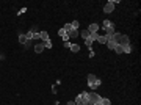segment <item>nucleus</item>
I'll return each mask as SVG.
<instances>
[{
	"label": "nucleus",
	"mask_w": 141,
	"mask_h": 105,
	"mask_svg": "<svg viewBox=\"0 0 141 105\" xmlns=\"http://www.w3.org/2000/svg\"><path fill=\"white\" fill-rule=\"evenodd\" d=\"M102 30H105V31H107V36H108V38H111L114 33H116V31H114V24H113V22H110L108 19H105V20H104Z\"/></svg>",
	"instance_id": "1"
},
{
	"label": "nucleus",
	"mask_w": 141,
	"mask_h": 105,
	"mask_svg": "<svg viewBox=\"0 0 141 105\" xmlns=\"http://www.w3.org/2000/svg\"><path fill=\"white\" fill-rule=\"evenodd\" d=\"M100 99H102V97H100L97 93H88V100H89L93 105L97 104V102H100Z\"/></svg>",
	"instance_id": "2"
},
{
	"label": "nucleus",
	"mask_w": 141,
	"mask_h": 105,
	"mask_svg": "<svg viewBox=\"0 0 141 105\" xmlns=\"http://www.w3.org/2000/svg\"><path fill=\"white\" fill-rule=\"evenodd\" d=\"M113 10H114V3L111 2V0H110L108 3H107V5L104 6V13H107V14H110V13H113Z\"/></svg>",
	"instance_id": "3"
},
{
	"label": "nucleus",
	"mask_w": 141,
	"mask_h": 105,
	"mask_svg": "<svg viewBox=\"0 0 141 105\" xmlns=\"http://www.w3.org/2000/svg\"><path fill=\"white\" fill-rule=\"evenodd\" d=\"M19 43L24 44L25 47H28V45H30V41L27 39V36H25V35H19Z\"/></svg>",
	"instance_id": "4"
},
{
	"label": "nucleus",
	"mask_w": 141,
	"mask_h": 105,
	"mask_svg": "<svg viewBox=\"0 0 141 105\" xmlns=\"http://www.w3.org/2000/svg\"><path fill=\"white\" fill-rule=\"evenodd\" d=\"M86 30H88L89 33H99V25H97V24H91Z\"/></svg>",
	"instance_id": "5"
},
{
	"label": "nucleus",
	"mask_w": 141,
	"mask_h": 105,
	"mask_svg": "<svg viewBox=\"0 0 141 105\" xmlns=\"http://www.w3.org/2000/svg\"><path fill=\"white\" fill-rule=\"evenodd\" d=\"M119 44H121V45H127V44H130V38L127 36V35H122V36H121V41H119Z\"/></svg>",
	"instance_id": "6"
},
{
	"label": "nucleus",
	"mask_w": 141,
	"mask_h": 105,
	"mask_svg": "<svg viewBox=\"0 0 141 105\" xmlns=\"http://www.w3.org/2000/svg\"><path fill=\"white\" fill-rule=\"evenodd\" d=\"M121 36H122L121 33H114V35H113L111 38H110V39H111L114 44H119V41H121Z\"/></svg>",
	"instance_id": "7"
},
{
	"label": "nucleus",
	"mask_w": 141,
	"mask_h": 105,
	"mask_svg": "<svg viewBox=\"0 0 141 105\" xmlns=\"http://www.w3.org/2000/svg\"><path fill=\"white\" fill-rule=\"evenodd\" d=\"M39 39L42 41V43L49 41V33H47V31H39Z\"/></svg>",
	"instance_id": "8"
},
{
	"label": "nucleus",
	"mask_w": 141,
	"mask_h": 105,
	"mask_svg": "<svg viewBox=\"0 0 141 105\" xmlns=\"http://www.w3.org/2000/svg\"><path fill=\"white\" fill-rule=\"evenodd\" d=\"M110 38L107 36V35H99V38H97V43H100V44H107V41H108Z\"/></svg>",
	"instance_id": "9"
},
{
	"label": "nucleus",
	"mask_w": 141,
	"mask_h": 105,
	"mask_svg": "<svg viewBox=\"0 0 141 105\" xmlns=\"http://www.w3.org/2000/svg\"><path fill=\"white\" fill-rule=\"evenodd\" d=\"M100 80H99V78H97V80L96 82H93V83H88V85H89V88H91V90H97V88H99L100 86Z\"/></svg>",
	"instance_id": "10"
},
{
	"label": "nucleus",
	"mask_w": 141,
	"mask_h": 105,
	"mask_svg": "<svg viewBox=\"0 0 141 105\" xmlns=\"http://www.w3.org/2000/svg\"><path fill=\"white\" fill-rule=\"evenodd\" d=\"M42 50H44V44H42V43H38V44L35 45V52H36V53H41Z\"/></svg>",
	"instance_id": "11"
},
{
	"label": "nucleus",
	"mask_w": 141,
	"mask_h": 105,
	"mask_svg": "<svg viewBox=\"0 0 141 105\" xmlns=\"http://www.w3.org/2000/svg\"><path fill=\"white\" fill-rule=\"evenodd\" d=\"M86 80H88V83H93V82H96V80H97V77H96L94 74H88Z\"/></svg>",
	"instance_id": "12"
},
{
	"label": "nucleus",
	"mask_w": 141,
	"mask_h": 105,
	"mask_svg": "<svg viewBox=\"0 0 141 105\" xmlns=\"http://www.w3.org/2000/svg\"><path fill=\"white\" fill-rule=\"evenodd\" d=\"M122 52H124V53H130V52H132V45H130V44L122 45Z\"/></svg>",
	"instance_id": "13"
},
{
	"label": "nucleus",
	"mask_w": 141,
	"mask_h": 105,
	"mask_svg": "<svg viewBox=\"0 0 141 105\" xmlns=\"http://www.w3.org/2000/svg\"><path fill=\"white\" fill-rule=\"evenodd\" d=\"M67 36H69V38H77V36H78V31L72 28V30H71L69 33H67Z\"/></svg>",
	"instance_id": "14"
},
{
	"label": "nucleus",
	"mask_w": 141,
	"mask_h": 105,
	"mask_svg": "<svg viewBox=\"0 0 141 105\" xmlns=\"http://www.w3.org/2000/svg\"><path fill=\"white\" fill-rule=\"evenodd\" d=\"M107 45H108V49H110V50H113L114 47H116V44H114L111 39H108V41H107Z\"/></svg>",
	"instance_id": "15"
},
{
	"label": "nucleus",
	"mask_w": 141,
	"mask_h": 105,
	"mask_svg": "<svg viewBox=\"0 0 141 105\" xmlns=\"http://www.w3.org/2000/svg\"><path fill=\"white\" fill-rule=\"evenodd\" d=\"M113 50H114L116 53H124V52H122V45H121V44H116V47H114Z\"/></svg>",
	"instance_id": "16"
},
{
	"label": "nucleus",
	"mask_w": 141,
	"mask_h": 105,
	"mask_svg": "<svg viewBox=\"0 0 141 105\" xmlns=\"http://www.w3.org/2000/svg\"><path fill=\"white\" fill-rule=\"evenodd\" d=\"M97 38H99V33H91V35H89V39H91L93 43H94V41H97Z\"/></svg>",
	"instance_id": "17"
},
{
	"label": "nucleus",
	"mask_w": 141,
	"mask_h": 105,
	"mask_svg": "<svg viewBox=\"0 0 141 105\" xmlns=\"http://www.w3.org/2000/svg\"><path fill=\"white\" fill-rule=\"evenodd\" d=\"M71 50H72V52H78V50H80V45H78V44H71Z\"/></svg>",
	"instance_id": "18"
},
{
	"label": "nucleus",
	"mask_w": 141,
	"mask_h": 105,
	"mask_svg": "<svg viewBox=\"0 0 141 105\" xmlns=\"http://www.w3.org/2000/svg\"><path fill=\"white\" fill-rule=\"evenodd\" d=\"M80 35H82V38H83V39H86V38H89V35H91V33H89L88 30H83L82 33H80Z\"/></svg>",
	"instance_id": "19"
},
{
	"label": "nucleus",
	"mask_w": 141,
	"mask_h": 105,
	"mask_svg": "<svg viewBox=\"0 0 141 105\" xmlns=\"http://www.w3.org/2000/svg\"><path fill=\"white\" fill-rule=\"evenodd\" d=\"M63 30H64L66 33H69V31L72 30V25H71V24H66V25H64V27H63Z\"/></svg>",
	"instance_id": "20"
},
{
	"label": "nucleus",
	"mask_w": 141,
	"mask_h": 105,
	"mask_svg": "<svg viewBox=\"0 0 141 105\" xmlns=\"http://www.w3.org/2000/svg\"><path fill=\"white\" fill-rule=\"evenodd\" d=\"M100 104L102 105H111V100L110 99H100Z\"/></svg>",
	"instance_id": "21"
},
{
	"label": "nucleus",
	"mask_w": 141,
	"mask_h": 105,
	"mask_svg": "<svg viewBox=\"0 0 141 105\" xmlns=\"http://www.w3.org/2000/svg\"><path fill=\"white\" fill-rule=\"evenodd\" d=\"M42 44H44V47H47V49H52V41H46V43H42Z\"/></svg>",
	"instance_id": "22"
},
{
	"label": "nucleus",
	"mask_w": 141,
	"mask_h": 105,
	"mask_svg": "<svg viewBox=\"0 0 141 105\" xmlns=\"http://www.w3.org/2000/svg\"><path fill=\"white\" fill-rule=\"evenodd\" d=\"M71 25H72V28H74V30H77V28H78V22H77V20H74V22H71Z\"/></svg>",
	"instance_id": "23"
},
{
	"label": "nucleus",
	"mask_w": 141,
	"mask_h": 105,
	"mask_svg": "<svg viewBox=\"0 0 141 105\" xmlns=\"http://www.w3.org/2000/svg\"><path fill=\"white\" fill-rule=\"evenodd\" d=\"M85 44H86L88 47H91V45H93V41L89 39V38H86V39H85Z\"/></svg>",
	"instance_id": "24"
},
{
	"label": "nucleus",
	"mask_w": 141,
	"mask_h": 105,
	"mask_svg": "<svg viewBox=\"0 0 141 105\" xmlns=\"http://www.w3.org/2000/svg\"><path fill=\"white\" fill-rule=\"evenodd\" d=\"M61 38H63V41H64V43H66V41H69V36H67V33H64Z\"/></svg>",
	"instance_id": "25"
},
{
	"label": "nucleus",
	"mask_w": 141,
	"mask_h": 105,
	"mask_svg": "<svg viewBox=\"0 0 141 105\" xmlns=\"http://www.w3.org/2000/svg\"><path fill=\"white\" fill-rule=\"evenodd\" d=\"M63 44H64L66 49H71V43H67V41H66V43H63Z\"/></svg>",
	"instance_id": "26"
},
{
	"label": "nucleus",
	"mask_w": 141,
	"mask_h": 105,
	"mask_svg": "<svg viewBox=\"0 0 141 105\" xmlns=\"http://www.w3.org/2000/svg\"><path fill=\"white\" fill-rule=\"evenodd\" d=\"M66 105H75V102H74V100H69V102H67Z\"/></svg>",
	"instance_id": "27"
},
{
	"label": "nucleus",
	"mask_w": 141,
	"mask_h": 105,
	"mask_svg": "<svg viewBox=\"0 0 141 105\" xmlns=\"http://www.w3.org/2000/svg\"><path fill=\"white\" fill-rule=\"evenodd\" d=\"M75 105H83V104L82 102H75Z\"/></svg>",
	"instance_id": "28"
},
{
	"label": "nucleus",
	"mask_w": 141,
	"mask_h": 105,
	"mask_svg": "<svg viewBox=\"0 0 141 105\" xmlns=\"http://www.w3.org/2000/svg\"><path fill=\"white\" fill-rule=\"evenodd\" d=\"M94 105H102V104H100V102H97V104H94Z\"/></svg>",
	"instance_id": "29"
},
{
	"label": "nucleus",
	"mask_w": 141,
	"mask_h": 105,
	"mask_svg": "<svg viewBox=\"0 0 141 105\" xmlns=\"http://www.w3.org/2000/svg\"><path fill=\"white\" fill-rule=\"evenodd\" d=\"M0 58H2V55H0Z\"/></svg>",
	"instance_id": "30"
}]
</instances>
